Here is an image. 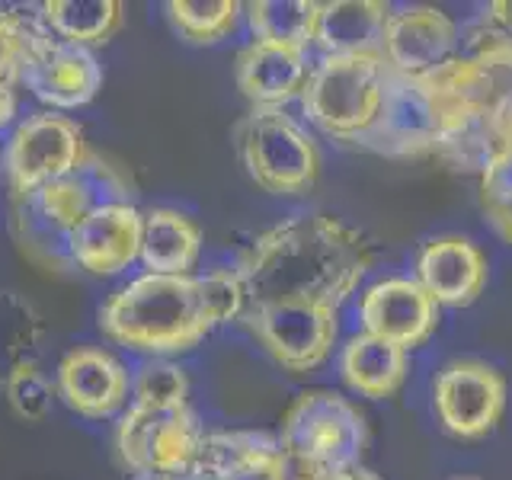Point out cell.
Returning a JSON list of instances; mask_svg holds the SVG:
<instances>
[{
	"instance_id": "1",
	"label": "cell",
	"mask_w": 512,
	"mask_h": 480,
	"mask_svg": "<svg viewBox=\"0 0 512 480\" xmlns=\"http://www.w3.org/2000/svg\"><path fill=\"white\" fill-rule=\"evenodd\" d=\"M368 269V240L346 221L314 212L263 231L240 253L237 276L244 282L247 308L269 301H308L340 311Z\"/></svg>"
},
{
	"instance_id": "2",
	"label": "cell",
	"mask_w": 512,
	"mask_h": 480,
	"mask_svg": "<svg viewBox=\"0 0 512 480\" xmlns=\"http://www.w3.org/2000/svg\"><path fill=\"white\" fill-rule=\"evenodd\" d=\"M218 324L208 311L199 276L144 272L100 308V330L125 349L164 359L199 346Z\"/></svg>"
},
{
	"instance_id": "3",
	"label": "cell",
	"mask_w": 512,
	"mask_h": 480,
	"mask_svg": "<svg viewBox=\"0 0 512 480\" xmlns=\"http://www.w3.org/2000/svg\"><path fill=\"white\" fill-rule=\"evenodd\" d=\"M388 80L381 55H320L301 90V109L324 135L356 144L375 125Z\"/></svg>"
},
{
	"instance_id": "4",
	"label": "cell",
	"mask_w": 512,
	"mask_h": 480,
	"mask_svg": "<svg viewBox=\"0 0 512 480\" xmlns=\"http://www.w3.org/2000/svg\"><path fill=\"white\" fill-rule=\"evenodd\" d=\"M279 442L292 468L333 474L362 464L368 426L352 400L327 388H311L285 410Z\"/></svg>"
},
{
	"instance_id": "5",
	"label": "cell",
	"mask_w": 512,
	"mask_h": 480,
	"mask_svg": "<svg viewBox=\"0 0 512 480\" xmlns=\"http://www.w3.org/2000/svg\"><path fill=\"white\" fill-rule=\"evenodd\" d=\"M234 148L250 180L269 196H304L320 176V148L285 109H250L234 125Z\"/></svg>"
},
{
	"instance_id": "6",
	"label": "cell",
	"mask_w": 512,
	"mask_h": 480,
	"mask_svg": "<svg viewBox=\"0 0 512 480\" xmlns=\"http://www.w3.org/2000/svg\"><path fill=\"white\" fill-rule=\"evenodd\" d=\"M244 324L285 372L308 375L320 368L340 336V311L308 301L250 304Z\"/></svg>"
},
{
	"instance_id": "7",
	"label": "cell",
	"mask_w": 512,
	"mask_h": 480,
	"mask_svg": "<svg viewBox=\"0 0 512 480\" xmlns=\"http://www.w3.org/2000/svg\"><path fill=\"white\" fill-rule=\"evenodd\" d=\"M205 429L189 407L132 404L116 432L119 458L135 474H189Z\"/></svg>"
},
{
	"instance_id": "8",
	"label": "cell",
	"mask_w": 512,
	"mask_h": 480,
	"mask_svg": "<svg viewBox=\"0 0 512 480\" xmlns=\"http://www.w3.org/2000/svg\"><path fill=\"white\" fill-rule=\"evenodd\" d=\"M509 404V384L484 359H452L432 378V410L448 436L474 442L500 426Z\"/></svg>"
},
{
	"instance_id": "9",
	"label": "cell",
	"mask_w": 512,
	"mask_h": 480,
	"mask_svg": "<svg viewBox=\"0 0 512 480\" xmlns=\"http://www.w3.org/2000/svg\"><path fill=\"white\" fill-rule=\"evenodd\" d=\"M90 154L84 128L58 112H36L13 128L4 167L13 196H26L71 173Z\"/></svg>"
},
{
	"instance_id": "10",
	"label": "cell",
	"mask_w": 512,
	"mask_h": 480,
	"mask_svg": "<svg viewBox=\"0 0 512 480\" xmlns=\"http://www.w3.org/2000/svg\"><path fill=\"white\" fill-rule=\"evenodd\" d=\"M20 84H26L45 106L77 109L96 100L103 87V64L96 61L93 48L64 42L42 23L26 52Z\"/></svg>"
},
{
	"instance_id": "11",
	"label": "cell",
	"mask_w": 512,
	"mask_h": 480,
	"mask_svg": "<svg viewBox=\"0 0 512 480\" xmlns=\"http://www.w3.org/2000/svg\"><path fill=\"white\" fill-rule=\"evenodd\" d=\"M32 202L39 205V212L55 224L58 231L74 234V228L96 208L106 205H135V186L128 180V173L112 164L109 157L90 151L80 164L64 173L61 180L48 183L36 192H26Z\"/></svg>"
},
{
	"instance_id": "12",
	"label": "cell",
	"mask_w": 512,
	"mask_h": 480,
	"mask_svg": "<svg viewBox=\"0 0 512 480\" xmlns=\"http://www.w3.org/2000/svg\"><path fill=\"white\" fill-rule=\"evenodd\" d=\"M362 333L413 352L439 330L442 308L410 276H388L372 282L359 298Z\"/></svg>"
},
{
	"instance_id": "13",
	"label": "cell",
	"mask_w": 512,
	"mask_h": 480,
	"mask_svg": "<svg viewBox=\"0 0 512 480\" xmlns=\"http://www.w3.org/2000/svg\"><path fill=\"white\" fill-rule=\"evenodd\" d=\"M461 32L458 23L439 7L413 4L391 10L388 29H384L381 58L400 77L420 80L442 64L458 58Z\"/></svg>"
},
{
	"instance_id": "14",
	"label": "cell",
	"mask_w": 512,
	"mask_h": 480,
	"mask_svg": "<svg viewBox=\"0 0 512 480\" xmlns=\"http://www.w3.org/2000/svg\"><path fill=\"white\" fill-rule=\"evenodd\" d=\"M356 144L365 151L381 154V157L436 154L439 125L426 103L420 80L400 77L391 71L388 93H384V106L378 112V119Z\"/></svg>"
},
{
	"instance_id": "15",
	"label": "cell",
	"mask_w": 512,
	"mask_h": 480,
	"mask_svg": "<svg viewBox=\"0 0 512 480\" xmlns=\"http://www.w3.org/2000/svg\"><path fill=\"white\" fill-rule=\"evenodd\" d=\"M58 397L87 420H106L128 404L132 378L128 368L100 346H77L58 362Z\"/></svg>"
},
{
	"instance_id": "16",
	"label": "cell",
	"mask_w": 512,
	"mask_h": 480,
	"mask_svg": "<svg viewBox=\"0 0 512 480\" xmlns=\"http://www.w3.org/2000/svg\"><path fill=\"white\" fill-rule=\"evenodd\" d=\"M490 263L471 237H429L416 256V282L436 298L439 308H468L487 288Z\"/></svg>"
},
{
	"instance_id": "17",
	"label": "cell",
	"mask_w": 512,
	"mask_h": 480,
	"mask_svg": "<svg viewBox=\"0 0 512 480\" xmlns=\"http://www.w3.org/2000/svg\"><path fill=\"white\" fill-rule=\"evenodd\" d=\"M288 455L272 432L221 429L205 432L199 458L192 464L196 480H285Z\"/></svg>"
},
{
	"instance_id": "18",
	"label": "cell",
	"mask_w": 512,
	"mask_h": 480,
	"mask_svg": "<svg viewBox=\"0 0 512 480\" xmlns=\"http://www.w3.org/2000/svg\"><path fill=\"white\" fill-rule=\"evenodd\" d=\"M426 103L439 125V141L458 132H468L474 125L487 122L493 103V84L487 68L474 55H458L439 71L420 77Z\"/></svg>"
},
{
	"instance_id": "19",
	"label": "cell",
	"mask_w": 512,
	"mask_h": 480,
	"mask_svg": "<svg viewBox=\"0 0 512 480\" xmlns=\"http://www.w3.org/2000/svg\"><path fill=\"white\" fill-rule=\"evenodd\" d=\"M141 228L144 212L138 205H106L96 208L71 234V260L90 276H119L135 260H141Z\"/></svg>"
},
{
	"instance_id": "20",
	"label": "cell",
	"mask_w": 512,
	"mask_h": 480,
	"mask_svg": "<svg viewBox=\"0 0 512 480\" xmlns=\"http://www.w3.org/2000/svg\"><path fill=\"white\" fill-rule=\"evenodd\" d=\"M308 74V52L256 39L240 48L234 61L237 87L253 103V109H282L292 100H301Z\"/></svg>"
},
{
	"instance_id": "21",
	"label": "cell",
	"mask_w": 512,
	"mask_h": 480,
	"mask_svg": "<svg viewBox=\"0 0 512 480\" xmlns=\"http://www.w3.org/2000/svg\"><path fill=\"white\" fill-rule=\"evenodd\" d=\"M391 4L381 0H330L320 4L314 45L320 55H381Z\"/></svg>"
},
{
	"instance_id": "22",
	"label": "cell",
	"mask_w": 512,
	"mask_h": 480,
	"mask_svg": "<svg viewBox=\"0 0 512 480\" xmlns=\"http://www.w3.org/2000/svg\"><path fill=\"white\" fill-rule=\"evenodd\" d=\"M340 375L349 391L368 400H388L410 375V352L372 333H356L340 352Z\"/></svg>"
},
{
	"instance_id": "23",
	"label": "cell",
	"mask_w": 512,
	"mask_h": 480,
	"mask_svg": "<svg viewBox=\"0 0 512 480\" xmlns=\"http://www.w3.org/2000/svg\"><path fill=\"white\" fill-rule=\"evenodd\" d=\"M202 253V228L180 208H151L141 228V263L157 276H192Z\"/></svg>"
},
{
	"instance_id": "24",
	"label": "cell",
	"mask_w": 512,
	"mask_h": 480,
	"mask_svg": "<svg viewBox=\"0 0 512 480\" xmlns=\"http://www.w3.org/2000/svg\"><path fill=\"white\" fill-rule=\"evenodd\" d=\"M39 10L52 36L84 48L106 45L125 23V4L119 0H48Z\"/></svg>"
},
{
	"instance_id": "25",
	"label": "cell",
	"mask_w": 512,
	"mask_h": 480,
	"mask_svg": "<svg viewBox=\"0 0 512 480\" xmlns=\"http://www.w3.org/2000/svg\"><path fill=\"white\" fill-rule=\"evenodd\" d=\"M244 16L256 42L308 52L314 45L320 4L317 0H253V4H244Z\"/></svg>"
},
{
	"instance_id": "26",
	"label": "cell",
	"mask_w": 512,
	"mask_h": 480,
	"mask_svg": "<svg viewBox=\"0 0 512 480\" xmlns=\"http://www.w3.org/2000/svg\"><path fill=\"white\" fill-rule=\"evenodd\" d=\"M45 324L36 304L16 292H0V388L20 365L36 362Z\"/></svg>"
},
{
	"instance_id": "27",
	"label": "cell",
	"mask_w": 512,
	"mask_h": 480,
	"mask_svg": "<svg viewBox=\"0 0 512 480\" xmlns=\"http://www.w3.org/2000/svg\"><path fill=\"white\" fill-rule=\"evenodd\" d=\"M10 231L16 247H20L32 263H39L45 269H71V237L58 231L48 221L39 205L32 202V196H13L10 208Z\"/></svg>"
},
{
	"instance_id": "28",
	"label": "cell",
	"mask_w": 512,
	"mask_h": 480,
	"mask_svg": "<svg viewBox=\"0 0 512 480\" xmlns=\"http://www.w3.org/2000/svg\"><path fill=\"white\" fill-rule=\"evenodd\" d=\"M167 16L183 39L196 45H215L237 29L244 4L237 0H170Z\"/></svg>"
},
{
	"instance_id": "29",
	"label": "cell",
	"mask_w": 512,
	"mask_h": 480,
	"mask_svg": "<svg viewBox=\"0 0 512 480\" xmlns=\"http://www.w3.org/2000/svg\"><path fill=\"white\" fill-rule=\"evenodd\" d=\"M132 397L141 407H189V378L170 359H148L132 378Z\"/></svg>"
},
{
	"instance_id": "30",
	"label": "cell",
	"mask_w": 512,
	"mask_h": 480,
	"mask_svg": "<svg viewBox=\"0 0 512 480\" xmlns=\"http://www.w3.org/2000/svg\"><path fill=\"white\" fill-rule=\"evenodd\" d=\"M39 29V13L0 7V90H16V84H20L26 52Z\"/></svg>"
},
{
	"instance_id": "31",
	"label": "cell",
	"mask_w": 512,
	"mask_h": 480,
	"mask_svg": "<svg viewBox=\"0 0 512 480\" xmlns=\"http://www.w3.org/2000/svg\"><path fill=\"white\" fill-rule=\"evenodd\" d=\"M0 391H4L13 413L20 416V420H26V423L45 420V416L52 413L55 397H58V388L52 384V378H48L36 362L16 368Z\"/></svg>"
},
{
	"instance_id": "32",
	"label": "cell",
	"mask_w": 512,
	"mask_h": 480,
	"mask_svg": "<svg viewBox=\"0 0 512 480\" xmlns=\"http://www.w3.org/2000/svg\"><path fill=\"white\" fill-rule=\"evenodd\" d=\"M202 285V295L208 311H212L215 324H231V320L244 317L247 311V292H244V282H240L237 269H212V272H202L199 276Z\"/></svg>"
},
{
	"instance_id": "33",
	"label": "cell",
	"mask_w": 512,
	"mask_h": 480,
	"mask_svg": "<svg viewBox=\"0 0 512 480\" xmlns=\"http://www.w3.org/2000/svg\"><path fill=\"white\" fill-rule=\"evenodd\" d=\"M480 16H484L500 36L512 39V0H493V4H487V10Z\"/></svg>"
},
{
	"instance_id": "34",
	"label": "cell",
	"mask_w": 512,
	"mask_h": 480,
	"mask_svg": "<svg viewBox=\"0 0 512 480\" xmlns=\"http://www.w3.org/2000/svg\"><path fill=\"white\" fill-rule=\"evenodd\" d=\"M16 116V90H0V128L10 125Z\"/></svg>"
},
{
	"instance_id": "35",
	"label": "cell",
	"mask_w": 512,
	"mask_h": 480,
	"mask_svg": "<svg viewBox=\"0 0 512 480\" xmlns=\"http://www.w3.org/2000/svg\"><path fill=\"white\" fill-rule=\"evenodd\" d=\"M132 480H196L192 474H135Z\"/></svg>"
},
{
	"instance_id": "36",
	"label": "cell",
	"mask_w": 512,
	"mask_h": 480,
	"mask_svg": "<svg viewBox=\"0 0 512 480\" xmlns=\"http://www.w3.org/2000/svg\"><path fill=\"white\" fill-rule=\"evenodd\" d=\"M458 480H477V477H458Z\"/></svg>"
}]
</instances>
